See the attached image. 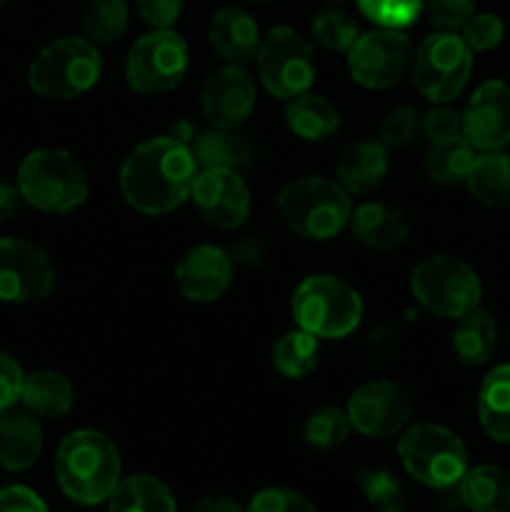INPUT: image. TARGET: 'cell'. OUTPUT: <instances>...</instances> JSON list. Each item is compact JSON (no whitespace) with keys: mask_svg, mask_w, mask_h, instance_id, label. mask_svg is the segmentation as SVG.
Instances as JSON below:
<instances>
[{"mask_svg":"<svg viewBox=\"0 0 510 512\" xmlns=\"http://www.w3.org/2000/svg\"><path fill=\"white\" fill-rule=\"evenodd\" d=\"M350 420L345 408L323 405L315 408L303 423V440L315 450H335L348 440Z\"/></svg>","mask_w":510,"mask_h":512,"instance_id":"obj_35","label":"cell"},{"mask_svg":"<svg viewBox=\"0 0 510 512\" xmlns=\"http://www.w3.org/2000/svg\"><path fill=\"white\" fill-rule=\"evenodd\" d=\"M190 512H245L235 503L233 498H225V495H208V498L198 500L195 508Z\"/></svg>","mask_w":510,"mask_h":512,"instance_id":"obj_48","label":"cell"},{"mask_svg":"<svg viewBox=\"0 0 510 512\" xmlns=\"http://www.w3.org/2000/svg\"><path fill=\"white\" fill-rule=\"evenodd\" d=\"M190 200L208 225L218 230H238L248 223L253 195L240 170L203 168L193 183Z\"/></svg>","mask_w":510,"mask_h":512,"instance_id":"obj_15","label":"cell"},{"mask_svg":"<svg viewBox=\"0 0 510 512\" xmlns=\"http://www.w3.org/2000/svg\"><path fill=\"white\" fill-rule=\"evenodd\" d=\"M328 3H333V5H340V3H345V0H328Z\"/></svg>","mask_w":510,"mask_h":512,"instance_id":"obj_50","label":"cell"},{"mask_svg":"<svg viewBox=\"0 0 510 512\" xmlns=\"http://www.w3.org/2000/svg\"><path fill=\"white\" fill-rule=\"evenodd\" d=\"M135 10L153 30L173 28L183 15V0H135Z\"/></svg>","mask_w":510,"mask_h":512,"instance_id":"obj_44","label":"cell"},{"mask_svg":"<svg viewBox=\"0 0 510 512\" xmlns=\"http://www.w3.org/2000/svg\"><path fill=\"white\" fill-rule=\"evenodd\" d=\"M470 512H510V473L498 465H475L455 485Z\"/></svg>","mask_w":510,"mask_h":512,"instance_id":"obj_27","label":"cell"},{"mask_svg":"<svg viewBox=\"0 0 510 512\" xmlns=\"http://www.w3.org/2000/svg\"><path fill=\"white\" fill-rule=\"evenodd\" d=\"M228 255L235 268H260L268 255V245L258 235H240L228 245Z\"/></svg>","mask_w":510,"mask_h":512,"instance_id":"obj_45","label":"cell"},{"mask_svg":"<svg viewBox=\"0 0 510 512\" xmlns=\"http://www.w3.org/2000/svg\"><path fill=\"white\" fill-rule=\"evenodd\" d=\"M195 133H198V130H195V125L190 123V120H178V123L173 125V130H170V135H173L175 140H180V143H185V145L193 143Z\"/></svg>","mask_w":510,"mask_h":512,"instance_id":"obj_49","label":"cell"},{"mask_svg":"<svg viewBox=\"0 0 510 512\" xmlns=\"http://www.w3.org/2000/svg\"><path fill=\"white\" fill-rule=\"evenodd\" d=\"M420 118L423 115L413 105H398L383 118L378 130V140L385 148H408L420 135Z\"/></svg>","mask_w":510,"mask_h":512,"instance_id":"obj_38","label":"cell"},{"mask_svg":"<svg viewBox=\"0 0 510 512\" xmlns=\"http://www.w3.org/2000/svg\"><path fill=\"white\" fill-rule=\"evenodd\" d=\"M55 288V268L38 243L0 238V303H40Z\"/></svg>","mask_w":510,"mask_h":512,"instance_id":"obj_14","label":"cell"},{"mask_svg":"<svg viewBox=\"0 0 510 512\" xmlns=\"http://www.w3.org/2000/svg\"><path fill=\"white\" fill-rule=\"evenodd\" d=\"M255 65L263 90L278 100L308 93L318 78L313 43L290 25H275L263 35Z\"/></svg>","mask_w":510,"mask_h":512,"instance_id":"obj_10","label":"cell"},{"mask_svg":"<svg viewBox=\"0 0 510 512\" xmlns=\"http://www.w3.org/2000/svg\"><path fill=\"white\" fill-rule=\"evenodd\" d=\"M478 420L493 443H510V363L493 368L480 383Z\"/></svg>","mask_w":510,"mask_h":512,"instance_id":"obj_29","label":"cell"},{"mask_svg":"<svg viewBox=\"0 0 510 512\" xmlns=\"http://www.w3.org/2000/svg\"><path fill=\"white\" fill-rule=\"evenodd\" d=\"M350 235L370 250H395L410 238L405 213L383 200H365L350 213Z\"/></svg>","mask_w":510,"mask_h":512,"instance_id":"obj_21","label":"cell"},{"mask_svg":"<svg viewBox=\"0 0 510 512\" xmlns=\"http://www.w3.org/2000/svg\"><path fill=\"white\" fill-rule=\"evenodd\" d=\"M130 25L128 0H90L83 13L85 38L95 45L115 43L125 35Z\"/></svg>","mask_w":510,"mask_h":512,"instance_id":"obj_33","label":"cell"},{"mask_svg":"<svg viewBox=\"0 0 510 512\" xmlns=\"http://www.w3.org/2000/svg\"><path fill=\"white\" fill-rule=\"evenodd\" d=\"M198 173L190 145L170 133L155 135L125 155L118 173L120 195L135 213L160 218L188 203Z\"/></svg>","mask_w":510,"mask_h":512,"instance_id":"obj_1","label":"cell"},{"mask_svg":"<svg viewBox=\"0 0 510 512\" xmlns=\"http://www.w3.org/2000/svg\"><path fill=\"white\" fill-rule=\"evenodd\" d=\"M388 170V148L378 138H360L340 153L335 163V180L350 195H368L383 185Z\"/></svg>","mask_w":510,"mask_h":512,"instance_id":"obj_20","label":"cell"},{"mask_svg":"<svg viewBox=\"0 0 510 512\" xmlns=\"http://www.w3.org/2000/svg\"><path fill=\"white\" fill-rule=\"evenodd\" d=\"M245 512H318V508L298 490L265 488L250 498Z\"/></svg>","mask_w":510,"mask_h":512,"instance_id":"obj_41","label":"cell"},{"mask_svg":"<svg viewBox=\"0 0 510 512\" xmlns=\"http://www.w3.org/2000/svg\"><path fill=\"white\" fill-rule=\"evenodd\" d=\"M23 195H20L18 185L10 183V180L0 178V225L10 223V220L18 215V210L23 208Z\"/></svg>","mask_w":510,"mask_h":512,"instance_id":"obj_47","label":"cell"},{"mask_svg":"<svg viewBox=\"0 0 510 512\" xmlns=\"http://www.w3.org/2000/svg\"><path fill=\"white\" fill-rule=\"evenodd\" d=\"M310 35L315 43L333 53H348L350 45L358 40L360 28L358 20L350 13H345L338 5H328V8L318 10L310 20Z\"/></svg>","mask_w":510,"mask_h":512,"instance_id":"obj_34","label":"cell"},{"mask_svg":"<svg viewBox=\"0 0 510 512\" xmlns=\"http://www.w3.org/2000/svg\"><path fill=\"white\" fill-rule=\"evenodd\" d=\"M123 473L120 450L95 428H80L65 435L55 453V480L65 498L78 505L108 503Z\"/></svg>","mask_w":510,"mask_h":512,"instance_id":"obj_2","label":"cell"},{"mask_svg":"<svg viewBox=\"0 0 510 512\" xmlns=\"http://www.w3.org/2000/svg\"><path fill=\"white\" fill-rule=\"evenodd\" d=\"M295 325L318 340H343L363 323L365 305L355 285L330 273L300 280L290 298Z\"/></svg>","mask_w":510,"mask_h":512,"instance_id":"obj_5","label":"cell"},{"mask_svg":"<svg viewBox=\"0 0 510 512\" xmlns=\"http://www.w3.org/2000/svg\"><path fill=\"white\" fill-rule=\"evenodd\" d=\"M75 385L60 370L40 368L25 373L23 393H20V405L35 418L55 420L65 418L75 405Z\"/></svg>","mask_w":510,"mask_h":512,"instance_id":"obj_23","label":"cell"},{"mask_svg":"<svg viewBox=\"0 0 510 512\" xmlns=\"http://www.w3.org/2000/svg\"><path fill=\"white\" fill-rule=\"evenodd\" d=\"M208 43L223 63L248 65L258 55L263 33H260L258 20L248 10L225 5L210 15Z\"/></svg>","mask_w":510,"mask_h":512,"instance_id":"obj_19","label":"cell"},{"mask_svg":"<svg viewBox=\"0 0 510 512\" xmlns=\"http://www.w3.org/2000/svg\"><path fill=\"white\" fill-rule=\"evenodd\" d=\"M108 512H178L175 495L153 475H130L120 480L108 498Z\"/></svg>","mask_w":510,"mask_h":512,"instance_id":"obj_30","label":"cell"},{"mask_svg":"<svg viewBox=\"0 0 510 512\" xmlns=\"http://www.w3.org/2000/svg\"><path fill=\"white\" fill-rule=\"evenodd\" d=\"M283 115L290 133L305 143H323L340 130L338 105L313 90L293 100H285Z\"/></svg>","mask_w":510,"mask_h":512,"instance_id":"obj_24","label":"cell"},{"mask_svg":"<svg viewBox=\"0 0 510 512\" xmlns=\"http://www.w3.org/2000/svg\"><path fill=\"white\" fill-rule=\"evenodd\" d=\"M465 188L485 208H510V155L505 150H480L470 165Z\"/></svg>","mask_w":510,"mask_h":512,"instance_id":"obj_28","label":"cell"},{"mask_svg":"<svg viewBox=\"0 0 510 512\" xmlns=\"http://www.w3.org/2000/svg\"><path fill=\"white\" fill-rule=\"evenodd\" d=\"M453 353L465 368H480V365L490 363L498 350V323L490 315V310L475 308L465 313L463 318L455 320L453 338Z\"/></svg>","mask_w":510,"mask_h":512,"instance_id":"obj_26","label":"cell"},{"mask_svg":"<svg viewBox=\"0 0 510 512\" xmlns=\"http://www.w3.org/2000/svg\"><path fill=\"white\" fill-rule=\"evenodd\" d=\"M195 160L200 170L203 168H230L243 170L255 160V148L245 135L238 133V128H215L208 125L205 130H198L190 143Z\"/></svg>","mask_w":510,"mask_h":512,"instance_id":"obj_25","label":"cell"},{"mask_svg":"<svg viewBox=\"0 0 510 512\" xmlns=\"http://www.w3.org/2000/svg\"><path fill=\"white\" fill-rule=\"evenodd\" d=\"M423 13L438 30L458 33L475 13V0H423Z\"/></svg>","mask_w":510,"mask_h":512,"instance_id":"obj_42","label":"cell"},{"mask_svg":"<svg viewBox=\"0 0 510 512\" xmlns=\"http://www.w3.org/2000/svg\"><path fill=\"white\" fill-rule=\"evenodd\" d=\"M358 8L378 28L405 30L423 13V0H358Z\"/></svg>","mask_w":510,"mask_h":512,"instance_id":"obj_37","label":"cell"},{"mask_svg":"<svg viewBox=\"0 0 510 512\" xmlns=\"http://www.w3.org/2000/svg\"><path fill=\"white\" fill-rule=\"evenodd\" d=\"M320 340L295 328L280 335L273 345V368L285 380H303L318 368Z\"/></svg>","mask_w":510,"mask_h":512,"instance_id":"obj_32","label":"cell"},{"mask_svg":"<svg viewBox=\"0 0 510 512\" xmlns=\"http://www.w3.org/2000/svg\"><path fill=\"white\" fill-rule=\"evenodd\" d=\"M190 68V48L173 28L140 35L125 58V83L133 93L165 95L178 88Z\"/></svg>","mask_w":510,"mask_h":512,"instance_id":"obj_11","label":"cell"},{"mask_svg":"<svg viewBox=\"0 0 510 512\" xmlns=\"http://www.w3.org/2000/svg\"><path fill=\"white\" fill-rule=\"evenodd\" d=\"M15 185L30 208L68 215L90 195V175L78 155L65 148H35L20 160Z\"/></svg>","mask_w":510,"mask_h":512,"instance_id":"obj_3","label":"cell"},{"mask_svg":"<svg viewBox=\"0 0 510 512\" xmlns=\"http://www.w3.org/2000/svg\"><path fill=\"white\" fill-rule=\"evenodd\" d=\"M463 135L475 150H505L510 145V85L485 80L463 110Z\"/></svg>","mask_w":510,"mask_h":512,"instance_id":"obj_17","label":"cell"},{"mask_svg":"<svg viewBox=\"0 0 510 512\" xmlns=\"http://www.w3.org/2000/svg\"><path fill=\"white\" fill-rule=\"evenodd\" d=\"M410 293L430 315L458 320L483 300V283L473 265L455 255H428L410 270Z\"/></svg>","mask_w":510,"mask_h":512,"instance_id":"obj_7","label":"cell"},{"mask_svg":"<svg viewBox=\"0 0 510 512\" xmlns=\"http://www.w3.org/2000/svg\"><path fill=\"white\" fill-rule=\"evenodd\" d=\"M233 275L235 265L228 250L210 243L185 250L173 268L175 288L190 303H213L223 298Z\"/></svg>","mask_w":510,"mask_h":512,"instance_id":"obj_18","label":"cell"},{"mask_svg":"<svg viewBox=\"0 0 510 512\" xmlns=\"http://www.w3.org/2000/svg\"><path fill=\"white\" fill-rule=\"evenodd\" d=\"M258 88L245 65L223 63L200 85V113L215 128H240L253 115Z\"/></svg>","mask_w":510,"mask_h":512,"instance_id":"obj_16","label":"cell"},{"mask_svg":"<svg viewBox=\"0 0 510 512\" xmlns=\"http://www.w3.org/2000/svg\"><path fill=\"white\" fill-rule=\"evenodd\" d=\"M400 465L410 478L433 490H450L468 470L463 438L445 425H408L398 440Z\"/></svg>","mask_w":510,"mask_h":512,"instance_id":"obj_8","label":"cell"},{"mask_svg":"<svg viewBox=\"0 0 510 512\" xmlns=\"http://www.w3.org/2000/svg\"><path fill=\"white\" fill-rule=\"evenodd\" d=\"M475 148L465 138L445 140V143H433L423 158L425 175L435 185H465V178L470 173V165L475 160Z\"/></svg>","mask_w":510,"mask_h":512,"instance_id":"obj_31","label":"cell"},{"mask_svg":"<svg viewBox=\"0 0 510 512\" xmlns=\"http://www.w3.org/2000/svg\"><path fill=\"white\" fill-rule=\"evenodd\" d=\"M473 75V50L463 35L453 30H438L420 40L410 60V80L420 98L428 103H453L470 83Z\"/></svg>","mask_w":510,"mask_h":512,"instance_id":"obj_9","label":"cell"},{"mask_svg":"<svg viewBox=\"0 0 510 512\" xmlns=\"http://www.w3.org/2000/svg\"><path fill=\"white\" fill-rule=\"evenodd\" d=\"M350 428L363 438L383 440L403 433L413 418V398L395 380H368L345 403Z\"/></svg>","mask_w":510,"mask_h":512,"instance_id":"obj_13","label":"cell"},{"mask_svg":"<svg viewBox=\"0 0 510 512\" xmlns=\"http://www.w3.org/2000/svg\"><path fill=\"white\" fill-rule=\"evenodd\" d=\"M255 3H270V0H255Z\"/></svg>","mask_w":510,"mask_h":512,"instance_id":"obj_51","label":"cell"},{"mask_svg":"<svg viewBox=\"0 0 510 512\" xmlns=\"http://www.w3.org/2000/svg\"><path fill=\"white\" fill-rule=\"evenodd\" d=\"M43 453V425L28 410H3L0 413V468L10 473H25Z\"/></svg>","mask_w":510,"mask_h":512,"instance_id":"obj_22","label":"cell"},{"mask_svg":"<svg viewBox=\"0 0 510 512\" xmlns=\"http://www.w3.org/2000/svg\"><path fill=\"white\" fill-rule=\"evenodd\" d=\"M355 483H358L360 493L368 500L373 512H405L403 485L395 478V473L385 468H363L355 473Z\"/></svg>","mask_w":510,"mask_h":512,"instance_id":"obj_36","label":"cell"},{"mask_svg":"<svg viewBox=\"0 0 510 512\" xmlns=\"http://www.w3.org/2000/svg\"><path fill=\"white\" fill-rule=\"evenodd\" d=\"M283 223L305 240H333L348 228L353 195L335 178L300 175L288 180L275 195Z\"/></svg>","mask_w":510,"mask_h":512,"instance_id":"obj_4","label":"cell"},{"mask_svg":"<svg viewBox=\"0 0 510 512\" xmlns=\"http://www.w3.org/2000/svg\"><path fill=\"white\" fill-rule=\"evenodd\" d=\"M5 3H8V0H0V5H5Z\"/></svg>","mask_w":510,"mask_h":512,"instance_id":"obj_52","label":"cell"},{"mask_svg":"<svg viewBox=\"0 0 510 512\" xmlns=\"http://www.w3.org/2000/svg\"><path fill=\"white\" fill-rule=\"evenodd\" d=\"M103 75L100 48L85 35L55 38L30 60L28 85L48 100H75L93 90Z\"/></svg>","mask_w":510,"mask_h":512,"instance_id":"obj_6","label":"cell"},{"mask_svg":"<svg viewBox=\"0 0 510 512\" xmlns=\"http://www.w3.org/2000/svg\"><path fill=\"white\" fill-rule=\"evenodd\" d=\"M420 135L433 143H445V140L465 138L463 135V113L455 110L450 103H435L428 113L420 118Z\"/></svg>","mask_w":510,"mask_h":512,"instance_id":"obj_39","label":"cell"},{"mask_svg":"<svg viewBox=\"0 0 510 512\" xmlns=\"http://www.w3.org/2000/svg\"><path fill=\"white\" fill-rule=\"evenodd\" d=\"M23 380L25 373L18 360L10 353H5V350H0V413L20 403Z\"/></svg>","mask_w":510,"mask_h":512,"instance_id":"obj_43","label":"cell"},{"mask_svg":"<svg viewBox=\"0 0 510 512\" xmlns=\"http://www.w3.org/2000/svg\"><path fill=\"white\" fill-rule=\"evenodd\" d=\"M0 512H48V505L25 485H5L0 488Z\"/></svg>","mask_w":510,"mask_h":512,"instance_id":"obj_46","label":"cell"},{"mask_svg":"<svg viewBox=\"0 0 510 512\" xmlns=\"http://www.w3.org/2000/svg\"><path fill=\"white\" fill-rule=\"evenodd\" d=\"M413 43L403 30L375 28L360 33L345 53L353 83L365 90H388L398 85L410 70Z\"/></svg>","mask_w":510,"mask_h":512,"instance_id":"obj_12","label":"cell"},{"mask_svg":"<svg viewBox=\"0 0 510 512\" xmlns=\"http://www.w3.org/2000/svg\"><path fill=\"white\" fill-rule=\"evenodd\" d=\"M465 45L475 53H490L505 40V23L495 13H473V18L460 28Z\"/></svg>","mask_w":510,"mask_h":512,"instance_id":"obj_40","label":"cell"}]
</instances>
